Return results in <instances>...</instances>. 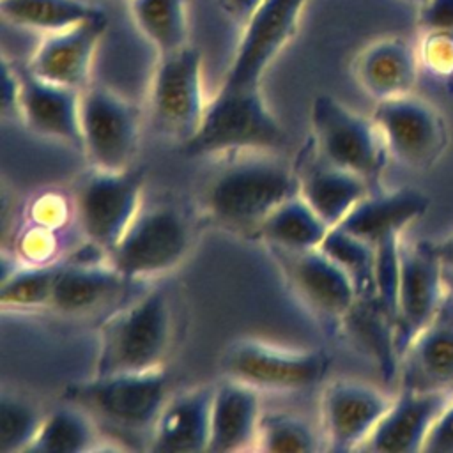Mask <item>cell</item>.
<instances>
[{"mask_svg":"<svg viewBox=\"0 0 453 453\" xmlns=\"http://www.w3.org/2000/svg\"><path fill=\"white\" fill-rule=\"evenodd\" d=\"M172 340L166 294L152 288L110 315L99 329L96 375L145 372L165 366Z\"/></svg>","mask_w":453,"mask_h":453,"instance_id":"1","label":"cell"},{"mask_svg":"<svg viewBox=\"0 0 453 453\" xmlns=\"http://www.w3.org/2000/svg\"><path fill=\"white\" fill-rule=\"evenodd\" d=\"M299 193L296 170L273 157H244L218 172L203 193L207 212L223 225L258 226L280 203Z\"/></svg>","mask_w":453,"mask_h":453,"instance_id":"2","label":"cell"},{"mask_svg":"<svg viewBox=\"0 0 453 453\" xmlns=\"http://www.w3.org/2000/svg\"><path fill=\"white\" fill-rule=\"evenodd\" d=\"M165 366L145 372L92 375L67 386L64 398L81 407L96 423L124 434H147L168 400Z\"/></svg>","mask_w":453,"mask_h":453,"instance_id":"3","label":"cell"},{"mask_svg":"<svg viewBox=\"0 0 453 453\" xmlns=\"http://www.w3.org/2000/svg\"><path fill=\"white\" fill-rule=\"evenodd\" d=\"M285 143V129L269 110L262 90H218L196 133L184 143L188 156L271 152Z\"/></svg>","mask_w":453,"mask_h":453,"instance_id":"4","label":"cell"},{"mask_svg":"<svg viewBox=\"0 0 453 453\" xmlns=\"http://www.w3.org/2000/svg\"><path fill=\"white\" fill-rule=\"evenodd\" d=\"M310 124L317 154L375 189L389 157L375 120L329 94H319L311 103Z\"/></svg>","mask_w":453,"mask_h":453,"instance_id":"5","label":"cell"},{"mask_svg":"<svg viewBox=\"0 0 453 453\" xmlns=\"http://www.w3.org/2000/svg\"><path fill=\"white\" fill-rule=\"evenodd\" d=\"M329 368L322 349H296L258 338H239L225 347L219 370L226 379L255 389L299 391L320 384Z\"/></svg>","mask_w":453,"mask_h":453,"instance_id":"6","label":"cell"},{"mask_svg":"<svg viewBox=\"0 0 453 453\" xmlns=\"http://www.w3.org/2000/svg\"><path fill=\"white\" fill-rule=\"evenodd\" d=\"M191 246V226L172 205L142 209L119 242L106 253L108 262L129 281H143L175 269Z\"/></svg>","mask_w":453,"mask_h":453,"instance_id":"7","label":"cell"},{"mask_svg":"<svg viewBox=\"0 0 453 453\" xmlns=\"http://www.w3.org/2000/svg\"><path fill=\"white\" fill-rule=\"evenodd\" d=\"M207 104L200 51L186 44L161 55L149 97V113L157 133L184 145L196 133Z\"/></svg>","mask_w":453,"mask_h":453,"instance_id":"8","label":"cell"},{"mask_svg":"<svg viewBox=\"0 0 453 453\" xmlns=\"http://www.w3.org/2000/svg\"><path fill=\"white\" fill-rule=\"evenodd\" d=\"M143 173L131 168L99 170L76 189L74 211L85 239L108 253L142 211Z\"/></svg>","mask_w":453,"mask_h":453,"instance_id":"9","label":"cell"},{"mask_svg":"<svg viewBox=\"0 0 453 453\" xmlns=\"http://www.w3.org/2000/svg\"><path fill=\"white\" fill-rule=\"evenodd\" d=\"M81 152L92 168L126 170L140 145V111L124 96L94 85L81 90Z\"/></svg>","mask_w":453,"mask_h":453,"instance_id":"10","label":"cell"},{"mask_svg":"<svg viewBox=\"0 0 453 453\" xmlns=\"http://www.w3.org/2000/svg\"><path fill=\"white\" fill-rule=\"evenodd\" d=\"M372 119L389 157L407 168H432L448 149L449 129L444 115L414 94L377 101Z\"/></svg>","mask_w":453,"mask_h":453,"instance_id":"11","label":"cell"},{"mask_svg":"<svg viewBox=\"0 0 453 453\" xmlns=\"http://www.w3.org/2000/svg\"><path fill=\"white\" fill-rule=\"evenodd\" d=\"M306 0H264L246 21L235 55L218 90L253 92L262 90V78L294 37Z\"/></svg>","mask_w":453,"mask_h":453,"instance_id":"12","label":"cell"},{"mask_svg":"<svg viewBox=\"0 0 453 453\" xmlns=\"http://www.w3.org/2000/svg\"><path fill=\"white\" fill-rule=\"evenodd\" d=\"M448 281L444 269L428 241H400L395 347L398 363L409 343L432 320L444 294Z\"/></svg>","mask_w":453,"mask_h":453,"instance_id":"13","label":"cell"},{"mask_svg":"<svg viewBox=\"0 0 453 453\" xmlns=\"http://www.w3.org/2000/svg\"><path fill=\"white\" fill-rule=\"evenodd\" d=\"M393 398L359 380L338 379L326 384L320 396V434L329 451L361 449Z\"/></svg>","mask_w":453,"mask_h":453,"instance_id":"14","label":"cell"},{"mask_svg":"<svg viewBox=\"0 0 453 453\" xmlns=\"http://www.w3.org/2000/svg\"><path fill=\"white\" fill-rule=\"evenodd\" d=\"M106 21L104 12H101L69 28L46 34L25 67L44 81L85 90Z\"/></svg>","mask_w":453,"mask_h":453,"instance_id":"15","label":"cell"},{"mask_svg":"<svg viewBox=\"0 0 453 453\" xmlns=\"http://www.w3.org/2000/svg\"><path fill=\"white\" fill-rule=\"evenodd\" d=\"M453 402V389L419 391L402 388L361 449L382 453L423 451L437 419Z\"/></svg>","mask_w":453,"mask_h":453,"instance_id":"16","label":"cell"},{"mask_svg":"<svg viewBox=\"0 0 453 453\" xmlns=\"http://www.w3.org/2000/svg\"><path fill=\"white\" fill-rule=\"evenodd\" d=\"M402 388L453 389V288L448 287L432 320L409 343L398 363Z\"/></svg>","mask_w":453,"mask_h":453,"instance_id":"17","label":"cell"},{"mask_svg":"<svg viewBox=\"0 0 453 453\" xmlns=\"http://www.w3.org/2000/svg\"><path fill=\"white\" fill-rule=\"evenodd\" d=\"M19 119L39 136L81 150V92L19 69Z\"/></svg>","mask_w":453,"mask_h":453,"instance_id":"18","label":"cell"},{"mask_svg":"<svg viewBox=\"0 0 453 453\" xmlns=\"http://www.w3.org/2000/svg\"><path fill=\"white\" fill-rule=\"evenodd\" d=\"M214 386H196L165 402L149 435V449L157 453L207 451Z\"/></svg>","mask_w":453,"mask_h":453,"instance_id":"19","label":"cell"},{"mask_svg":"<svg viewBox=\"0 0 453 453\" xmlns=\"http://www.w3.org/2000/svg\"><path fill=\"white\" fill-rule=\"evenodd\" d=\"M430 198L416 188L391 191L372 189L338 225L345 232L377 246L389 237H402L403 230L428 211Z\"/></svg>","mask_w":453,"mask_h":453,"instance_id":"20","label":"cell"},{"mask_svg":"<svg viewBox=\"0 0 453 453\" xmlns=\"http://www.w3.org/2000/svg\"><path fill=\"white\" fill-rule=\"evenodd\" d=\"M414 46L403 37H382L365 46L352 64L357 85L375 103L412 94L418 81Z\"/></svg>","mask_w":453,"mask_h":453,"instance_id":"21","label":"cell"},{"mask_svg":"<svg viewBox=\"0 0 453 453\" xmlns=\"http://www.w3.org/2000/svg\"><path fill=\"white\" fill-rule=\"evenodd\" d=\"M299 195L333 228L373 189L363 177L322 159L311 145L296 168Z\"/></svg>","mask_w":453,"mask_h":453,"instance_id":"22","label":"cell"},{"mask_svg":"<svg viewBox=\"0 0 453 453\" xmlns=\"http://www.w3.org/2000/svg\"><path fill=\"white\" fill-rule=\"evenodd\" d=\"M262 414L258 389L225 377L214 386L207 451L237 453L255 449Z\"/></svg>","mask_w":453,"mask_h":453,"instance_id":"23","label":"cell"},{"mask_svg":"<svg viewBox=\"0 0 453 453\" xmlns=\"http://www.w3.org/2000/svg\"><path fill=\"white\" fill-rule=\"evenodd\" d=\"M281 253L287 255L285 267L296 290L310 306L331 319L342 320L357 299L356 287L349 274L320 248Z\"/></svg>","mask_w":453,"mask_h":453,"instance_id":"24","label":"cell"},{"mask_svg":"<svg viewBox=\"0 0 453 453\" xmlns=\"http://www.w3.org/2000/svg\"><path fill=\"white\" fill-rule=\"evenodd\" d=\"M133 283L110 262H69L62 264L55 280L50 306L62 313H90L113 299Z\"/></svg>","mask_w":453,"mask_h":453,"instance_id":"25","label":"cell"},{"mask_svg":"<svg viewBox=\"0 0 453 453\" xmlns=\"http://www.w3.org/2000/svg\"><path fill=\"white\" fill-rule=\"evenodd\" d=\"M329 228L299 193L280 203L257 226L264 241L288 253L320 248Z\"/></svg>","mask_w":453,"mask_h":453,"instance_id":"26","label":"cell"},{"mask_svg":"<svg viewBox=\"0 0 453 453\" xmlns=\"http://www.w3.org/2000/svg\"><path fill=\"white\" fill-rule=\"evenodd\" d=\"M94 449H101L96 419L69 402L44 414L34 441L27 448L28 453H81Z\"/></svg>","mask_w":453,"mask_h":453,"instance_id":"27","label":"cell"},{"mask_svg":"<svg viewBox=\"0 0 453 453\" xmlns=\"http://www.w3.org/2000/svg\"><path fill=\"white\" fill-rule=\"evenodd\" d=\"M131 12L159 57L188 44L186 0H131Z\"/></svg>","mask_w":453,"mask_h":453,"instance_id":"28","label":"cell"},{"mask_svg":"<svg viewBox=\"0 0 453 453\" xmlns=\"http://www.w3.org/2000/svg\"><path fill=\"white\" fill-rule=\"evenodd\" d=\"M2 16L18 27L46 34L69 28L103 11L81 0H0Z\"/></svg>","mask_w":453,"mask_h":453,"instance_id":"29","label":"cell"},{"mask_svg":"<svg viewBox=\"0 0 453 453\" xmlns=\"http://www.w3.org/2000/svg\"><path fill=\"white\" fill-rule=\"evenodd\" d=\"M320 250L349 274L357 297L375 296V246L340 226H333L324 237Z\"/></svg>","mask_w":453,"mask_h":453,"instance_id":"30","label":"cell"},{"mask_svg":"<svg viewBox=\"0 0 453 453\" xmlns=\"http://www.w3.org/2000/svg\"><path fill=\"white\" fill-rule=\"evenodd\" d=\"M322 448V434L304 418L283 411L264 412L255 449L274 453H306Z\"/></svg>","mask_w":453,"mask_h":453,"instance_id":"31","label":"cell"},{"mask_svg":"<svg viewBox=\"0 0 453 453\" xmlns=\"http://www.w3.org/2000/svg\"><path fill=\"white\" fill-rule=\"evenodd\" d=\"M58 262L51 264H21L2 278V304L7 308H41L50 306L57 274L60 271Z\"/></svg>","mask_w":453,"mask_h":453,"instance_id":"32","label":"cell"},{"mask_svg":"<svg viewBox=\"0 0 453 453\" xmlns=\"http://www.w3.org/2000/svg\"><path fill=\"white\" fill-rule=\"evenodd\" d=\"M44 414L46 412L34 402L4 393L0 400V451L25 453L44 419Z\"/></svg>","mask_w":453,"mask_h":453,"instance_id":"33","label":"cell"},{"mask_svg":"<svg viewBox=\"0 0 453 453\" xmlns=\"http://www.w3.org/2000/svg\"><path fill=\"white\" fill-rule=\"evenodd\" d=\"M419 60L435 74H453V34L423 32Z\"/></svg>","mask_w":453,"mask_h":453,"instance_id":"34","label":"cell"},{"mask_svg":"<svg viewBox=\"0 0 453 453\" xmlns=\"http://www.w3.org/2000/svg\"><path fill=\"white\" fill-rule=\"evenodd\" d=\"M418 25L421 32L453 34V0H426L418 7Z\"/></svg>","mask_w":453,"mask_h":453,"instance_id":"35","label":"cell"},{"mask_svg":"<svg viewBox=\"0 0 453 453\" xmlns=\"http://www.w3.org/2000/svg\"><path fill=\"white\" fill-rule=\"evenodd\" d=\"M423 451L453 453V402L430 430Z\"/></svg>","mask_w":453,"mask_h":453,"instance_id":"36","label":"cell"},{"mask_svg":"<svg viewBox=\"0 0 453 453\" xmlns=\"http://www.w3.org/2000/svg\"><path fill=\"white\" fill-rule=\"evenodd\" d=\"M0 81H2V115H18L19 117V73L12 67V64H7L2 60V71H0Z\"/></svg>","mask_w":453,"mask_h":453,"instance_id":"37","label":"cell"},{"mask_svg":"<svg viewBox=\"0 0 453 453\" xmlns=\"http://www.w3.org/2000/svg\"><path fill=\"white\" fill-rule=\"evenodd\" d=\"M262 2L264 0H218V5L234 21H237L241 25H246V21L262 5Z\"/></svg>","mask_w":453,"mask_h":453,"instance_id":"38","label":"cell"},{"mask_svg":"<svg viewBox=\"0 0 453 453\" xmlns=\"http://www.w3.org/2000/svg\"><path fill=\"white\" fill-rule=\"evenodd\" d=\"M428 246L434 251V255L437 257V260L441 262V265L444 269V276L453 278V232L441 239L428 241Z\"/></svg>","mask_w":453,"mask_h":453,"instance_id":"39","label":"cell"},{"mask_svg":"<svg viewBox=\"0 0 453 453\" xmlns=\"http://www.w3.org/2000/svg\"><path fill=\"white\" fill-rule=\"evenodd\" d=\"M405 2H409V4H412V5H416V7H421L426 0H405Z\"/></svg>","mask_w":453,"mask_h":453,"instance_id":"40","label":"cell"},{"mask_svg":"<svg viewBox=\"0 0 453 453\" xmlns=\"http://www.w3.org/2000/svg\"><path fill=\"white\" fill-rule=\"evenodd\" d=\"M451 288H453V287H451Z\"/></svg>","mask_w":453,"mask_h":453,"instance_id":"41","label":"cell"}]
</instances>
